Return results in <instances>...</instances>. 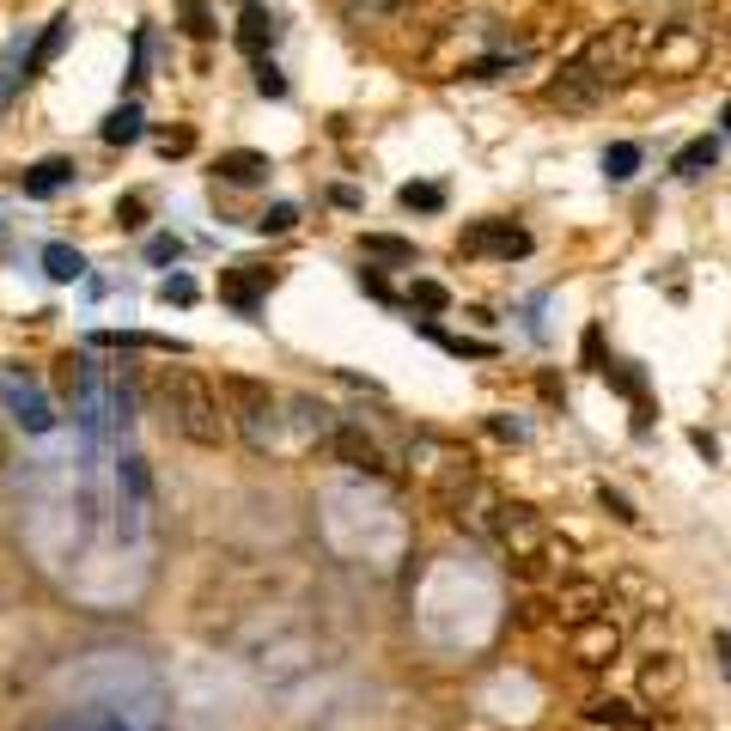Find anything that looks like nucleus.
Returning <instances> with one entry per match:
<instances>
[{"mask_svg":"<svg viewBox=\"0 0 731 731\" xmlns=\"http://www.w3.org/2000/svg\"><path fill=\"white\" fill-rule=\"evenodd\" d=\"M652 31H659L652 19H616L610 31L585 37L579 56L561 61V74L548 80V104H561V110H585V104H597L610 86H622V80H634V74H646Z\"/></svg>","mask_w":731,"mask_h":731,"instance_id":"1","label":"nucleus"},{"mask_svg":"<svg viewBox=\"0 0 731 731\" xmlns=\"http://www.w3.org/2000/svg\"><path fill=\"white\" fill-rule=\"evenodd\" d=\"M159 409H165V421H172L189 446H202V451H214L220 439L232 433L226 402H220V384L207 372H195V366H177V372L159 378Z\"/></svg>","mask_w":731,"mask_h":731,"instance_id":"2","label":"nucleus"},{"mask_svg":"<svg viewBox=\"0 0 731 731\" xmlns=\"http://www.w3.org/2000/svg\"><path fill=\"white\" fill-rule=\"evenodd\" d=\"M409 464L421 469V481H427V494H433V506H446V513H457V506L476 494V481H481L476 457L457 451L451 439H433V433H421V439L409 446Z\"/></svg>","mask_w":731,"mask_h":731,"instance_id":"3","label":"nucleus"},{"mask_svg":"<svg viewBox=\"0 0 731 731\" xmlns=\"http://www.w3.org/2000/svg\"><path fill=\"white\" fill-rule=\"evenodd\" d=\"M488 537L500 543V555L513 561L525 579H543V548H548V518L537 513V506H525V500H506L500 494V506H494V518H488Z\"/></svg>","mask_w":731,"mask_h":731,"instance_id":"4","label":"nucleus"},{"mask_svg":"<svg viewBox=\"0 0 731 731\" xmlns=\"http://www.w3.org/2000/svg\"><path fill=\"white\" fill-rule=\"evenodd\" d=\"M713 56V37L701 31L695 19H671L652 31V49H646V74H659V80H689V74H701Z\"/></svg>","mask_w":731,"mask_h":731,"instance_id":"5","label":"nucleus"},{"mask_svg":"<svg viewBox=\"0 0 731 731\" xmlns=\"http://www.w3.org/2000/svg\"><path fill=\"white\" fill-rule=\"evenodd\" d=\"M226 397H232V415H238V433L251 451H274L281 446V397L263 384V378H226Z\"/></svg>","mask_w":731,"mask_h":731,"instance_id":"6","label":"nucleus"},{"mask_svg":"<svg viewBox=\"0 0 731 731\" xmlns=\"http://www.w3.org/2000/svg\"><path fill=\"white\" fill-rule=\"evenodd\" d=\"M622 652H628V628H622L616 616H592V622H579V628H567V659H573V671H585V676H604Z\"/></svg>","mask_w":731,"mask_h":731,"instance_id":"7","label":"nucleus"},{"mask_svg":"<svg viewBox=\"0 0 731 731\" xmlns=\"http://www.w3.org/2000/svg\"><path fill=\"white\" fill-rule=\"evenodd\" d=\"M0 409H7L25 433H49V427H56V402H49L43 378H37L31 366H7V372H0Z\"/></svg>","mask_w":731,"mask_h":731,"instance_id":"8","label":"nucleus"},{"mask_svg":"<svg viewBox=\"0 0 731 731\" xmlns=\"http://www.w3.org/2000/svg\"><path fill=\"white\" fill-rule=\"evenodd\" d=\"M610 604H616V585L585 579V573H567V579H555V592H548V616H555L561 634L592 622V616H610Z\"/></svg>","mask_w":731,"mask_h":731,"instance_id":"9","label":"nucleus"},{"mask_svg":"<svg viewBox=\"0 0 731 731\" xmlns=\"http://www.w3.org/2000/svg\"><path fill=\"white\" fill-rule=\"evenodd\" d=\"M274 281H281V269H263V263H232L220 269V299H226L232 311H244V318H256V305L274 293Z\"/></svg>","mask_w":731,"mask_h":731,"instance_id":"10","label":"nucleus"},{"mask_svg":"<svg viewBox=\"0 0 731 731\" xmlns=\"http://www.w3.org/2000/svg\"><path fill=\"white\" fill-rule=\"evenodd\" d=\"M457 251L464 256H530V232L525 226H513V220H476V226L457 238Z\"/></svg>","mask_w":731,"mask_h":731,"instance_id":"11","label":"nucleus"},{"mask_svg":"<svg viewBox=\"0 0 731 731\" xmlns=\"http://www.w3.org/2000/svg\"><path fill=\"white\" fill-rule=\"evenodd\" d=\"M683 695V659L676 652H646L640 659V701L646 708H671Z\"/></svg>","mask_w":731,"mask_h":731,"instance_id":"12","label":"nucleus"},{"mask_svg":"<svg viewBox=\"0 0 731 731\" xmlns=\"http://www.w3.org/2000/svg\"><path fill=\"white\" fill-rule=\"evenodd\" d=\"M330 451L342 457L348 469H366V476H390V457H384V446H378L372 433H360V427H342V421H335Z\"/></svg>","mask_w":731,"mask_h":731,"instance_id":"13","label":"nucleus"},{"mask_svg":"<svg viewBox=\"0 0 731 731\" xmlns=\"http://www.w3.org/2000/svg\"><path fill=\"white\" fill-rule=\"evenodd\" d=\"M74 43V12H56V19L43 25V37H37L31 49H25V80H37V74H49L61 61V49Z\"/></svg>","mask_w":731,"mask_h":731,"instance_id":"14","label":"nucleus"},{"mask_svg":"<svg viewBox=\"0 0 731 731\" xmlns=\"http://www.w3.org/2000/svg\"><path fill=\"white\" fill-rule=\"evenodd\" d=\"M274 37H281V19H274L263 0H244V12H238V49L251 61H263L269 49H274Z\"/></svg>","mask_w":731,"mask_h":731,"instance_id":"15","label":"nucleus"},{"mask_svg":"<svg viewBox=\"0 0 731 731\" xmlns=\"http://www.w3.org/2000/svg\"><path fill=\"white\" fill-rule=\"evenodd\" d=\"M74 177H80V165L74 159H37V165H25V195L31 202H49V195H61V189H74Z\"/></svg>","mask_w":731,"mask_h":731,"instance_id":"16","label":"nucleus"},{"mask_svg":"<svg viewBox=\"0 0 731 731\" xmlns=\"http://www.w3.org/2000/svg\"><path fill=\"white\" fill-rule=\"evenodd\" d=\"M269 172H274V159H269V153H256V147H232V153H220V165H214V177L220 183H238V189L269 183Z\"/></svg>","mask_w":731,"mask_h":731,"instance_id":"17","label":"nucleus"},{"mask_svg":"<svg viewBox=\"0 0 731 731\" xmlns=\"http://www.w3.org/2000/svg\"><path fill=\"white\" fill-rule=\"evenodd\" d=\"M409 7L415 0H335V12H342L354 31H384V25H397Z\"/></svg>","mask_w":731,"mask_h":731,"instance_id":"18","label":"nucleus"},{"mask_svg":"<svg viewBox=\"0 0 731 731\" xmlns=\"http://www.w3.org/2000/svg\"><path fill=\"white\" fill-rule=\"evenodd\" d=\"M104 147H135L140 135H147V116H140V104H116L110 116H104Z\"/></svg>","mask_w":731,"mask_h":731,"instance_id":"19","label":"nucleus"},{"mask_svg":"<svg viewBox=\"0 0 731 731\" xmlns=\"http://www.w3.org/2000/svg\"><path fill=\"white\" fill-rule=\"evenodd\" d=\"M25 49H31L25 37H12V43L0 49V116L12 110V91H19V80H25Z\"/></svg>","mask_w":731,"mask_h":731,"instance_id":"20","label":"nucleus"},{"mask_svg":"<svg viewBox=\"0 0 731 731\" xmlns=\"http://www.w3.org/2000/svg\"><path fill=\"white\" fill-rule=\"evenodd\" d=\"M713 165H720V140L701 135V140H689V147L671 159V172H676V177H701V172H713Z\"/></svg>","mask_w":731,"mask_h":731,"instance_id":"21","label":"nucleus"},{"mask_svg":"<svg viewBox=\"0 0 731 731\" xmlns=\"http://www.w3.org/2000/svg\"><path fill=\"white\" fill-rule=\"evenodd\" d=\"M360 256H372V263H415V244L409 238H390V232H366L360 238Z\"/></svg>","mask_w":731,"mask_h":731,"instance_id":"22","label":"nucleus"},{"mask_svg":"<svg viewBox=\"0 0 731 731\" xmlns=\"http://www.w3.org/2000/svg\"><path fill=\"white\" fill-rule=\"evenodd\" d=\"M43 274H49V281H80L86 256L74 251V244H43Z\"/></svg>","mask_w":731,"mask_h":731,"instance_id":"23","label":"nucleus"},{"mask_svg":"<svg viewBox=\"0 0 731 731\" xmlns=\"http://www.w3.org/2000/svg\"><path fill=\"white\" fill-rule=\"evenodd\" d=\"M640 172V147L634 140H616V147H604V177L610 183H628Z\"/></svg>","mask_w":731,"mask_h":731,"instance_id":"24","label":"nucleus"},{"mask_svg":"<svg viewBox=\"0 0 731 731\" xmlns=\"http://www.w3.org/2000/svg\"><path fill=\"white\" fill-rule=\"evenodd\" d=\"M402 207H421V214H439V207H446V189H439V183H402Z\"/></svg>","mask_w":731,"mask_h":731,"instance_id":"25","label":"nucleus"},{"mask_svg":"<svg viewBox=\"0 0 731 731\" xmlns=\"http://www.w3.org/2000/svg\"><path fill=\"white\" fill-rule=\"evenodd\" d=\"M597 506H604V513L616 518V525L640 530V513H634V500H628V494H622V488H610V481H604V488H597Z\"/></svg>","mask_w":731,"mask_h":731,"instance_id":"26","label":"nucleus"},{"mask_svg":"<svg viewBox=\"0 0 731 731\" xmlns=\"http://www.w3.org/2000/svg\"><path fill=\"white\" fill-rule=\"evenodd\" d=\"M177 19L189 37H214V12H207V0H177Z\"/></svg>","mask_w":731,"mask_h":731,"instance_id":"27","label":"nucleus"},{"mask_svg":"<svg viewBox=\"0 0 731 731\" xmlns=\"http://www.w3.org/2000/svg\"><path fill=\"white\" fill-rule=\"evenodd\" d=\"M409 305H415V311H446L451 293H446L439 281H415V286H409Z\"/></svg>","mask_w":731,"mask_h":731,"instance_id":"28","label":"nucleus"},{"mask_svg":"<svg viewBox=\"0 0 731 731\" xmlns=\"http://www.w3.org/2000/svg\"><path fill=\"white\" fill-rule=\"evenodd\" d=\"M195 293H202V286H195L189 274H165V281H159V299H165V305H195Z\"/></svg>","mask_w":731,"mask_h":731,"instance_id":"29","label":"nucleus"},{"mask_svg":"<svg viewBox=\"0 0 731 731\" xmlns=\"http://www.w3.org/2000/svg\"><path fill=\"white\" fill-rule=\"evenodd\" d=\"M116 226H128V232H140V226H147V195H135V189H128L123 202H116Z\"/></svg>","mask_w":731,"mask_h":731,"instance_id":"30","label":"nucleus"},{"mask_svg":"<svg viewBox=\"0 0 731 731\" xmlns=\"http://www.w3.org/2000/svg\"><path fill=\"white\" fill-rule=\"evenodd\" d=\"M293 226H299L293 202H274V207H263V220H256V232H293Z\"/></svg>","mask_w":731,"mask_h":731,"instance_id":"31","label":"nucleus"},{"mask_svg":"<svg viewBox=\"0 0 731 731\" xmlns=\"http://www.w3.org/2000/svg\"><path fill=\"white\" fill-rule=\"evenodd\" d=\"M159 153H165V159H183V153H195V128H159Z\"/></svg>","mask_w":731,"mask_h":731,"instance_id":"32","label":"nucleus"},{"mask_svg":"<svg viewBox=\"0 0 731 731\" xmlns=\"http://www.w3.org/2000/svg\"><path fill=\"white\" fill-rule=\"evenodd\" d=\"M256 91H263V98H286V80H281V68H274L269 56L256 61Z\"/></svg>","mask_w":731,"mask_h":731,"instance_id":"33","label":"nucleus"},{"mask_svg":"<svg viewBox=\"0 0 731 731\" xmlns=\"http://www.w3.org/2000/svg\"><path fill=\"white\" fill-rule=\"evenodd\" d=\"M360 293H372L378 305H397V293H390V281L378 269H360Z\"/></svg>","mask_w":731,"mask_h":731,"instance_id":"34","label":"nucleus"},{"mask_svg":"<svg viewBox=\"0 0 731 731\" xmlns=\"http://www.w3.org/2000/svg\"><path fill=\"white\" fill-rule=\"evenodd\" d=\"M585 366H592V372H604V330H597V323H592V330H585Z\"/></svg>","mask_w":731,"mask_h":731,"instance_id":"35","label":"nucleus"},{"mask_svg":"<svg viewBox=\"0 0 731 731\" xmlns=\"http://www.w3.org/2000/svg\"><path fill=\"white\" fill-rule=\"evenodd\" d=\"M177 256H183L177 238H153V263H177Z\"/></svg>","mask_w":731,"mask_h":731,"instance_id":"36","label":"nucleus"},{"mask_svg":"<svg viewBox=\"0 0 731 731\" xmlns=\"http://www.w3.org/2000/svg\"><path fill=\"white\" fill-rule=\"evenodd\" d=\"M689 446H695L701 457H708V464L720 457V446H713V433H708V427H695V433H689Z\"/></svg>","mask_w":731,"mask_h":731,"instance_id":"37","label":"nucleus"},{"mask_svg":"<svg viewBox=\"0 0 731 731\" xmlns=\"http://www.w3.org/2000/svg\"><path fill=\"white\" fill-rule=\"evenodd\" d=\"M616 731H659V725H652V720H646V713H634V720H622Z\"/></svg>","mask_w":731,"mask_h":731,"instance_id":"38","label":"nucleus"},{"mask_svg":"<svg viewBox=\"0 0 731 731\" xmlns=\"http://www.w3.org/2000/svg\"><path fill=\"white\" fill-rule=\"evenodd\" d=\"M720 652H725V676H731V628L720 634Z\"/></svg>","mask_w":731,"mask_h":731,"instance_id":"39","label":"nucleus"},{"mask_svg":"<svg viewBox=\"0 0 731 731\" xmlns=\"http://www.w3.org/2000/svg\"><path fill=\"white\" fill-rule=\"evenodd\" d=\"M720 123H725V135H731V104H725V110H720Z\"/></svg>","mask_w":731,"mask_h":731,"instance_id":"40","label":"nucleus"}]
</instances>
